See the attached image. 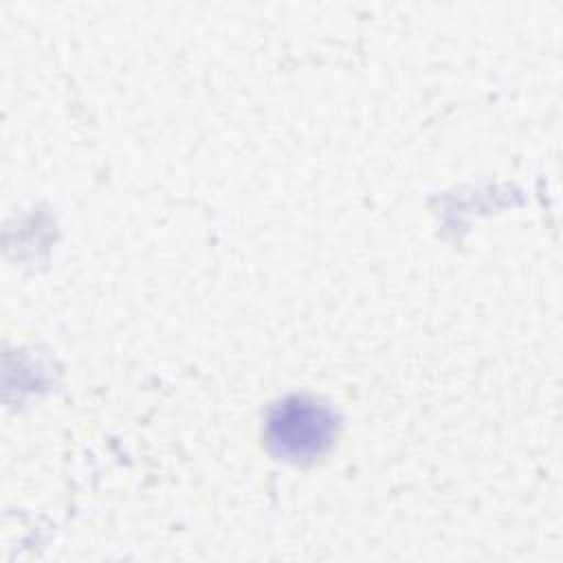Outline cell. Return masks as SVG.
<instances>
[{"label":"cell","mask_w":563,"mask_h":563,"mask_svg":"<svg viewBox=\"0 0 563 563\" xmlns=\"http://www.w3.org/2000/svg\"><path fill=\"white\" fill-rule=\"evenodd\" d=\"M334 431L332 413L303 396H292L275 405L266 420V438L277 455L303 460L321 453Z\"/></svg>","instance_id":"6da1fadb"}]
</instances>
